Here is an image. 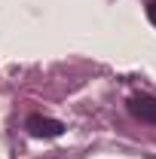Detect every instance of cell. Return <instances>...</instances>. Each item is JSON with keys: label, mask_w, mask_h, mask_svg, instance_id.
Here are the masks:
<instances>
[{"label": "cell", "mask_w": 156, "mask_h": 159, "mask_svg": "<svg viewBox=\"0 0 156 159\" xmlns=\"http://www.w3.org/2000/svg\"><path fill=\"white\" fill-rule=\"evenodd\" d=\"M25 132L31 138H61L64 135V122L52 116H43V113H31L25 119Z\"/></svg>", "instance_id": "6da1fadb"}, {"label": "cell", "mask_w": 156, "mask_h": 159, "mask_svg": "<svg viewBox=\"0 0 156 159\" xmlns=\"http://www.w3.org/2000/svg\"><path fill=\"white\" fill-rule=\"evenodd\" d=\"M126 107H129V113H132L135 119L156 125V98L153 95H135V98H129Z\"/></svg>", "instance_id": "7a4b0ae2"}, {"label": "cell", "mask_w": 156, "mask_h": 159, "mask_svg": "<svg viewBox=\"0 0 156 159\" xmlns=\"http://www.w3.org/2000/svg\"><path fill=\"white\" fill-rule=\"evenodd\" d=\"M147 19H150V25H156V0L147 3Z\"/></svg>", "instance_id": "3957f363"}]
</instances>
